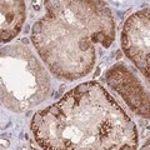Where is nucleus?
I'll return each instance as SVG.
<instances>
[{
	"label": "nucleus",
	"instance_id": "f257e3e1",
	"mask_svg": "<svg viewBox=\"0 0 150 150\" xmlns=\"http://www.w3.org/2000/svg\"><path fill=\"white\" fill-rule=\"evenodd\" d=\"M43 150H137V125L96 81L81 83L30 123Z\"/></svg>",
	"mask_w": 150,
	"mask_h": 150
},
{
	"label": "nucleus",
	"instance_id": "f03ea898",
	"mask_svg": "<svg viewBox=\"0 0 150 150\" xmlns=\"http://www.w3.org/2000/svg\"><path fill=\"white\" fill-rule=\"evenodd\" d=\"M45 15L31 30L33 45L49 71L60 80L74 81L91 71L98 46L109 48L116 26L104 1L48 0Z\"/></svg>",
	"mask_w": 150,
	"mask_h": 150
},
{
	"label": "nucleus",
	"instance_id": "7ed1b4c3",
	"mask_svg": "<svg viewBox=\"0 0 150 150\" xmlns=\"http://www.w3.org/2000/svg\"><path fill=\"white\" fill-rule=\"evenodd\" d=\"M50 78L43 63L25 44L0 48V104L25 112L46 99Z\"/></svg>",
	"mask_w": 150,
	"mask_h": 150
},
{
	"label": "nucleus",
	"instance_id": "20e7f679",
	"mask_svg": "<svg viewBox=\"0 0 150 150\" xmlns=\"http://www.w3.org/2000/svg\"><path fill=\"white\" fill-rule=\"evenodd\" d=\"M121 48L150 83V5L126 19L121 31Z\"/></svg>",
	"mask_w": 150,
	"mask_h": 150
},
{
	"label": "nucleus",
	"instance_id": "39448f33",
	"mask_svg": "<svg viewBox=\"0 0 150 150\" xmlns=\"http://www.w3.org/2000/svg\"><path fill=\"white\" fill-rule=\"evenodd\" d=\"M105 81L139 116L150 119V91L124 63H115L105 73Z\"/></svg>",
	"mask_w": 150,
	"mask_h": 150
},
{
	"label": "nucleus",
	"instance_id": "423d86ee",
	"mask_svg": "<svg viewBox=\"0 0 150 150\" xmlns=\"http://www.w3.org/2000/svg\"><path fill=\"white\" fill-rule=\"evenodd\" d=\"M26 19L25 1H0V44L15 39Z\"/></svg>",
	"mask_w": 150,
	"mask_h": 150
},
{
	"label": "nucleus",
	"instance_id": "0eeeda50",
	"mask_svg": "<svg viewBox=\"0 0 150 150\" xmlns=\"http://www.w3.org/2000/svg\"><path fill=\"white\" fill-rule=\"evenodd\" d=\"M140 150H150V138L146 140V142H145V144L143 145V148Z\"/></svg>",
	"mask_w": 150,
	"mask_h": 150
},
{
	"label": "nucleus",
	"instance_id": "6e6552de",
	"mask_svg": "<svg viewBox=\"0 0 150 150\" xmlns=\"http://www.w3.org/2000/svg\"><path fill=\"white\" fill-rule=\"evenodd\" d=\"M0 144H3V146H8L9 142H8V140H1V139H0Z\"/></svg>",
	"mask_w": 150,
	"mask_h": 150
}]
</instances>
